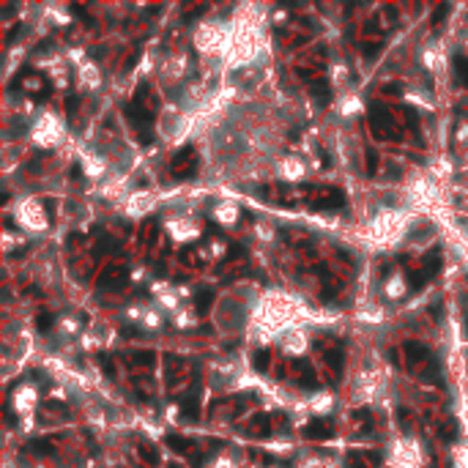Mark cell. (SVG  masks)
Instances as JSON below:
<instances>
[{"mask_svg":"<svg viewBox=\"0 0 468 468\" xmlns=\"http://www.w3.org/2000/svg\"><path fill=\"white\" fill-rule=\"evenodd\" d=\"M121 252V244L115 239H107V236H101L99 244L93 247V258H104V255H118Z\"/></svg>","mask_w":468,"mask_h":468,"instance_id":"obj_14","label":"cell"},{"mask_svg":"<svg viewBox=\"0 0 468 468\" xmlns=\"http://www.w3.org/2000/svg\"><path fill=\"white\" fill-rule=\"evenodd\" d=\"M361 52H364V58H375V55L380 52V41H370Z\"/></svg>","mask_w":468,"mask_h":468,"instance_id":"obj_36","label":"cell"},{"mask_svg":"<svg viewBox=\"0 0 468 468\" xmlns=\"http://www.w3.org/2000/svg\"><path fill=\"white\" fill-rule=\"evenodd\" d=\"M397 422H400V427H402L406 433L411 430V411H408V408H400V411H397Z\"/></svg>","mask_w":468,"mask_h":468,"instance_id":"obj_34","label":"cell"},{"mask_svg":"<svg viewBox=\"0 0 468 468\" xmlns=\"http://www.w3.org/2000/svg\"><path fill=\"white\" fill-rule=\"evenodd\" d=\"M249 433H255V435H268V433H271V419H268L266 414L252 416V422H249Z\"/></svg>","mask_w":468,"mask_h":468,"instance_id":"obj_19","label":"cell"},{"mask_svg":"<svg viewBox=\"0 0 468 468\" xmlns=\"http://www.w3.org/2000/svg\"><path fill=\"white\" fill-rule=\"evenodd\" d=\"M438 438L443 443H452L457 438V422H455V419H446V422L438 424Z\"/></svg>","mask_w":468,"mask_h":468,"instance_id":"obj_20","label":"cell"},{"mask_svg":"<svg viewBox=\"0 0 468 468\" xmlns=\"http://www.w3.org/2000/svg\"><path fill=\"white\" fill-rule=\"evenodd\" d=\"M290 367L296 370V380H299L301 386H309V389L318 386V378H315V372H312V367H309L307 361H301V359H299V361H293Z\"/></svg>","mask_w":468,"mask_h":468,"instance_id":"obj_11","label":"cell"},{"mask_svg":"<svg viewBox=\"0 0 468 468\" xmlns=\"http://www.w3.org/2000/svg\"><path fill=\"white\" fill-rule=\"evenodd\" d=\"M211 304H214V290L200 288V290L195 293V309H197V315H208Z\"/></svg>","mask_w":468,"mask_h":468,"instance_id":"obj_15","label":"cell"},{"mask_svg":"<svg viewBox=\"0 0 468 468\" xmlns=\"http://www.w3.org/2000/svg\"><path fill=\"white\" fill-rule=\"evenodd\" d=\"M126 276H129V271H126L123 263H107L99 274V288L101 290H121L126 285Z\"/></svg>","mask_w":468,"mask_h":468,"instance_id":"obj_5","label":"cell"},{"mask_svg":"<svg viewBox=\"0 0 468 468\" xmlns=\"http://www.w3.org/2000/svg\"><path fill=\"white\" fill-rule=\"evenodd\" d=\"M384 93H386V96H394V99H397V96H402V85H400V82H386V85H384Z\"/></svg>","mask_w":468,"mask_h":468,"instance_id":"obj_35","label":"cell"},{"mask_svg":"<svg viewBox=\"0 0 468 468\" xmlns=\"http://www.w3.org/2000/svg\"><path fill=\"white\" fill-rule=\"evenodd\" d=\"M455 80L463 85V88H468V55H455Z\"/></svg>","mask_w":468,"mask_h":468,"instance_id":"obj_17","label":"cell"},{"mask_svg":"<svg viewBox=\"0 0 468 468\" xmlns=\"http://www.w3.org/2000/svg\"><path fill=\"white\" fill-rule=\"evenodd\" d=\"M30 96H33L36 101H44L47 96H50V80H44V77H33V82L28 85Z\"/></svg>","mask_w":468,"mask_h":468,"instance_id":"obj_16","label":"cell"},{"mask_svg":"<svg viewBox=\"0 0 468 468\" xmlns=\"http://www.w3.org/2000/svg\"><path fill=\"white\" fill-rule=\"evenodd\" d=\"M126 361L132 364V367H154L156 364V353L154 351H132V353H126Z\"/></svg>","mask_w":468,"mask_h":468,"instance_id":"obj_12","label":"cell"},{"mask_svg":"<svg viewBox=\"0 0 468 468\" xmlns=\"http://www.w3.org/2000/svg\"><path fill=\"white\" fill-rule=\"evenodd\" d=\"M99 364H101V370H104V375L113 380L115 378V364H113V359H110L107 353H99Z\"/></svg>","mask_w":468,"mask_h":468,"instance_id":"obj_31","label":"cell"},{"mask_svg":"<svg viewBox=\"0 0 468 468\" xmlns=\"http://www.w3.org/2000/svg\"><path fill=\"white\" fill-rule=\"evenodd\" d=\"M156 107H159V99L154 96L151 85L140 82L134 99L126 104V118H129V123L134 126L137 140L142 142V145H151V142H154V132H151V126H154V118H156Z\"/></svg>","mask_w":468,"mask_h":468,"instance_id":"obj_1","label":"cell"},{"mask_svg":"<svg viewBox=\"0 0 468 468\" xmlns=\"http://www.w3.org/2000/svg\"><path fill=\"white\" fill-rule=\"evenodd\" d=\"M367 460L370 465H380V452H367Z\"/></svg>","mask_w":468,"mask_h":468,"instance_id":"obj_39","label":"cell"},{"mask_svg":"<svg viewBox=\"0 0 468 468\" xmlns=\"http://www.w3.org/2000/svg\"><path fill=\"white\" fill-rule=\"evenodd\" d=\"M30 449H33L36 455H55V443L50 438H36L30 443Z\"/></svg>","mask_w":468,"mask_h":468,"instance_id":"obj_25","label":"cell"},{"mask_svg":"<svg viewBox=\"0 0 468 468\" xmlns=\"http://www.w3.org/2000/svg\"><path fill=\"white\" fill-rule=\"evenodd\" d=\"M424 282H427V276H424L422 271H416V274L411 271V274H408V288H411V290H422Z\"/></svg>","mask_w":468,"mask_h":468,"instance_id":"obj_30","label":"cell"},{"mask_svg":"<svg viewBox=\"0 0 468 468\" xmlns=\"http://www.w3.org/2000/svg\"><path fill=\"white\" fill-rule=\"evenodd\" d=\"M137 452H140V457H142V463H145V465H159V452L151 446V443H140Z\"/></svg>","mask_w":468,"mask_h":468,"instance_id":"obj_22","label":"cell"},{"mask_svg":"<svg viewBox=\"0 0 468 468\" xmlns=\"http://www.w3.org/2000/svg\"><path fill=\"white\" fill-rule=\"evenodd\" d=\"M301 435H304L307 441H326L331 435V427L326 422H321V419H315V422L304 424V430H301Z\"/></svg>","mask_w":468,"mask_h":468,"instance_id":"obj_9","label":"cell"},{"mask_svg":"<svg viewBox=\"0 0 468 468\" xmlns=\"http://www.w3.org/2000/svg\"><path fill=\"white\" fill-rule=\"evenodd\" d=\"M52 323H55V318H52L50 312H38V318H36L38 331H52Z\"/></svg>","mask_w":468,"mask_h":468,"instance_id":"obj_32","label":"cell"},{"mask_svg":"<svg viewBox=\"0 0 468 468\" xmlns=\"http://www.w3.org/2000/svg\"><path fill=\"white\" fill-rule=\"evenodd\" d=\"M367 118H370V129H372L375 137H380V140H400V129H397L394 115L389 113V110H384L380 104H372Z\"/></svg>","mask_w":468,"mask_h":468,"instance_id":"obj_2","label":"cell"},{"mask_svg":"<svg viewBox=\"0 0 468 468\" xmlns=\"http://www.w3.org/2000/svg\"><path fill=\"white\" fill-rule=\"evenodd\" d=\"M422 380H427V384H435V386H441V372H438V364H435V361H430V364H427V372H422Z\"/></svg>","mask_w":468,"mask_h":468,"instance_id":"obj_27","label":"cell"},{"mask_svg":"<svg viewBox=\"0 0 468 468\" xmlns=\"http://www.w3.org/2000/svg\"><path fill=\"white\" fill-rule=\"evenodd\" d=\"M170 170L176 178H192L197 173V154L192 145H184L173 154V162H170Z\"/></svg>","mask_w":468,"mask_h":468,"instance_id":"obj_4","label":"cell"},{"mask_svg":"<svg viewBox=\"0 0 468 468\" xmlns=\"http://www.w3.org/2000/svg\"><path fill=\"white\" fill-rule=\"evenodd\" d=\"M446 14H449V6H446V3H443V6H438V9L433 11V25H435V28H438V25H443Z\"/></svg>","mask_w":468,"mask_h":468,"instance_id":"obj_33","label":"cell"},{"mask_svg":"<svg viewBox=\"0 0 468 468\" xmlns=\"http://www.w3.org/2000/svg\"><path fill=\"white\" fill-rule=\"evenodd\" d=\"M419 271H422L427 280H433V276L441 271V249H438V247H433V249L422 258V268H419Z\"/></svg>","mask_w":468,"mask_h":468,"instance_id":"obj_10","label":"cell"},{"mask_svg":"<svg viewBox=\"0 0 468 468\" xmlns=\"http://www.w3.org/2000/svg\"><path fill=\"white\" fill-rule=\"evenodd\" d=\"M364 170H367V176H375L378 170V154L372 148H367V159H364Z\"/></svg>","mask_w":468,"mask_h":468,"instance_id":"obj_29","label":"cell"},{"mask_svg":"<svg viewBox=\"0 0 468 468\" xmlns=\"http://www.w3.org/2000/svg\"><path fill=\"white\" fill-rule=\"evenodd\" d=\"M71 178L80 181V164H71Z\"/></svg>","mask_w":468,"mask_h":468,"instance_id":"obj_41","label":"cell"},{"mask_svg":"<svg viewBox=\"0 0 468 468\" xmlns=\"http://www.w3.org/2000/svg\"><path fill=\"white\" fill-rule=\"evenodd\" d=\"M402 351H406V364H408V370H422L424 364L433 361V359H430V351H427L422 343H416V339H408V343L402 345Z\"/></svg>","mask_w":468,"mask_h":468,"instance_id":"obj_6","label":"cell"},{"mask_svg":"<svg viewBox=\"0 0 468 468\" xmlns=\"http://www.w3.org/2000/svg\"><path fill=\"white\" fill-rule=\"evenodd\" d=\"M323 359H326V367L331 372V380L339 384V378H343V364H345V351L334 345V348H329V351L323 353Z\"/></svg>","mask_w":468,"mask_h":468,"instance_id":"obj_7","label":"cell"},{"mask_svg":"<svg viewBox=\"0 0 468 468\" xmlns=\"http://www.w3.org/2000/svg\"><path fill=\"white\" fill-rule=\"evenodd\" d=\"M77 107H80V99H77V96H69V99H66V113H69V115H74V113H77Z\"/></svg>","mask_w":468,"mask_h":468,"instance_id":"obj_37","label":"cell"},{"mask_svg":"<svg viewBox=\"0 0 468 468\" xmlns=\"http://www.w3.org/2000/svg\"><path fill=\"white\" fill-rule=\"evenodd\" d=\"M353 422H359V424H361V430H364V433H370V430H372V411H370V408H359V411H353Z\"/></svg>","mask_w":468,"mask_h":468,"instance_id":"obj_23","label":"cell"},{"mask_svg":"<svg viewBox=\"0 0 468 468\" xmlns=\"http://www.w3.org/2000/svg\"><path fill=\"white\" fill-rule=\"evenodd\" d=\"M44 408H47V411H66V406H63V402H55V400H47Z\"/></svg>","mask_w":468,"mask_h":468,"instance_id":"obj_38","label":"cell"},{"mask_svg":"<svg viewBox=\"0 0 468 468\" xmlns=\"http://www.w3.org/2000/svg\"><path fill=\"white\" fill-rule=\"evenodd\" d=\"M339 288H343V285H339L337 280H331V276H323V290H321V296H323V299H334L337 293H339Z\"/></svg>","mask_w":468,"mask_h":468,"instance_id":"obj_26","label":"cell"},{"mask_svg":"<svg viewBox=\"0 0 468 468\" xmlns=\"http://www.w3.org/2000/svg\"><path fill=\"white\" fill-rule=\"evenodd\" d=\"M192 468H203V455H192Z\"/></svg>","mask_w":468,"mask_h":468,"instance_id":"obj_40","label":"cell"},{"mask_svg":"<svg viewBox=\"0 0 468 468\" xmlns=\"http://www.w3.org/2000/svg\"><path fill=\"white\" fill-rule=\"evenodd\" d=\"M181 414H184V419H197V414H200V394L195 386L181 397Z\"/></svg>","mask_w":468,"mask_h":468,"instance_id":"obj_8","label":"cell"},{"mask_svg":"<svg viewBox=\"0 0 468 468\" xmlns=\"http://www.w3.org/2000/svg\"><path fill=\"white\" fill-rule=\"evenodd\" d=\"M268 364H271V351H268V348H260V351H255V356H252V367H255L258 372H266Z\"/></svg>","mask_w":468,"mask_h":468,"instance_id":"obj_21","label":"cell"},{"mask_svg":"<svg viewBox=\"0 0 468 468\" xmlns=\"http://www.w3.org/2000/svg\"><path fill=\"white\" fill-rule=\"evenodd\" d=\"M164 443H167L173 452H178V455H189V452H192V441L178 435V433H167L164 435Z\"/></svg>","mask_w":468,"mask_h":468,"instance_id":"obj_13","label":"cell"},{"mask_svg":"<svg viewBox=\"0 0 468 468\" xmlns=\"http://www.w3.org/2000/svg\"><path fill=\"white\" fill-rule=\"evenodd\" d=\"M345 465H348V468H372L370 460H367V452H351Z\"/></svg>","mask_w":468,"mask_h":468,"instance_id":"obj_24","label":"cell"},{"mask_svg":"<svg viewBox=\"0 0 468 468\" xmlns=\"http://www.w3.org/2000/svg\"><path fill=\"white\" fill-rule=\"evenodd\" d=\"M309 93H312V99L318 101V104H329L331 101V88L323 80H318V82H312L309 85Z\"/></svg>","mask_w":468,"mask_h":468,"instance_id":"obj_18","label":"cell"},{"mask_svg":"<svg viewBox=\"0 0 468 468\" xmlns=\"http://www.w3.org/2000/svg\"><path fill=\"white\" fill-rule=\"evenodd\" d=\"M304 192L312 208H343L345 205V195L337 186H307Z\"/></svg>","mask_w":468,"mask_h":468,"instance_id":"obj_3","label":"cell"},{"mask_svg":"<svg viewBox=\"0 0 468 468\" xmlns=\"http://www.w3.org/2000/svg\"><path fill=\"white\" fill-rule=\"evenodd\" d=\"M178 260H181L184 266H200V258L195 255L192 247H184V249H181V252H178Z\"/></svg>","mask_w":468,"mask_h":468,"instance_id":"obj_28","label":"cell"}]
</instances>
